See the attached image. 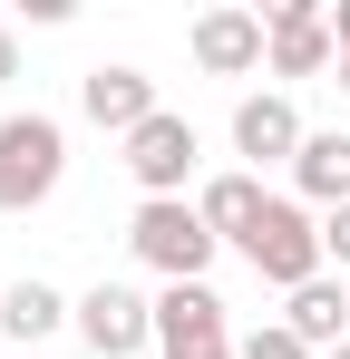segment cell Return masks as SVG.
<instances>
[{
	"instance_id": "obj_1",
	"label": "cell",
	"mask_w": 350,
	"mask_h": 359,
	"mask_svg": "<svg viewBox=\"0 0 350 359\" xmlns=\"http://www.w3.org/2000/svg\"><path fill=\"white\" fill-rule=\"evenodd\" d=\"M233 252H243V262H253L283 301L302 292V282H321V272H331V262H321V214H311V204H292V194H273V204H263V224L233 243Z\"/></svg>"
},
{
	"instance_id": "obj_2",
	"label": "cell",
	"mask_w": 350,
	"mask_h": 359,
	"mask_svg": "<svg viewBox=\"0 0 350 359\" xmlns=\"http://www.w3.org/2000/svg\"><path fill=\"white\" fill-rule=\"evenodd\" d=\"M68 175V126L58 117H0V214H39Z\"/></svg>"
},
{
	"instance_id": "obj_3",
	"label": "cell",
	"mask_w": 350,
	"mask_h": 359,
	"mask_svg": "<svg viewBox=\"0 0 350 359\" xmlns=\"http://www.w3.org/2000/svg\"><path fill=\"white\" fill-rule=\"evenodd\" d=\"M127 252H136L156 282H205L224 243H214V224H205V214H195V194H185V204H136V224H127Z\"/></svg>"
},
{
	"instance_id": "obj_4",
	"label": "cell",
	"mask_w": 350,
	"mask_h": 359,
	"mask_svg": "<svg viewBox=\"0 0 350 359\" xmlns=\"http://www.w3.org/2000/svg\"><path fill=\"white\" fill-rule=\"evenodd\" d=\"M195 165H205V136H195V117H175V107H156V117L127 136V175H136V204H185Z\"/></svg>"
},
{
	"instance_id": "obj_5",
	"label": "cell",
	"mask_w": 350,
	"mask_h": 359,
	"mask_svg": "<svg viewBox=\"0 0 350 359\" xmlns=\"http://www.w3.org/2000/svg\"><path fill=\"white\" fill-rule=\"evenodd\" d=\"M185 49L205 78H253V68H273V29H263V10H195V29H185Z\"/></svg>"
},
{
	"instance_id": "obj_6",
	"label": "cell",
	"mask_w": 350,
	"mask_h": 359,
	"mask_svg": "<svg viewBox=\"0 0 350 359\" xmlns=\"http://www.w3.org/2000/svg\"><path fill=\"white\" fill-rule=\"evenodd\" d=\"M68 330H78L98 359H136L156 340V301L136 292V282H98V292H78V320H68Z\"/></svg>"
},
{
	"instance_id": "obj_7",
	"label": "cell",
	"mask_w": 350,
	"mask_h": 359,
	"mask_svg": "<svg viewBox=\"0 0 350 359\" xmlns=\"http://www.w3.org/2000/svg\"><path fill=\"white\" fill-rule=\"evenodd\" d=\"M263 29H273V78H331L341 68V39H331L321 0H273Z\"/></svg>"
},
{
	"instance_id": "obj_8",
	"label": "cell",
	"mask_w": 350,
	"mask_h": 359,
	"mask_svg": "<svg viewBox=\"0 0 350 359\" xmlns=\"http://www.w3.org/2000/svg\"><path fill=\"white\" fill-rule=\"evenodd\" d=\"M302 107H292L283 88H253L243 107H233V156H243V175H263V165H292L302 156Z\"/></svg>"
},
{
	"instance_id": "obj_9",
	"label": "cell",
	"mask_w": 350,
	"mask_h": 359,
	"mask_svg": "<svg viewBox=\"0 0 350 359\" xmlns=\"http://www.w3.org/2000/svg\"><path fill=\"white\" fill-rule=\"evenodd\" d=\"M78 117H88V126H108L117 146H127L136 126L156 117V78H146V68H127V59H98L88 78H78Z\"/></svg>"
},
{
	"instance_id": "obj_10",
	"label": "cell",
	"mask_w": 350,
	"mask_h": 359,
	"mask_svg": "<svg viewBox=\"0 0 350 359\" xmlns=\"http://www.w3.org/2000/svg\"><path fill=\"white\" fill-rule=\"evenodd\" d=\"M224 301H214V282H166L156 292V350L166 359H195V350H224Z\"/></svg>"
},
{
	"instance_id": "obj_11",
	"label": "cell",
	"mask_w": 350,
	"mask_h": 359,
	"mask_svg": "<svg viewBox=\"0 0 350 359\" xmlns=\"http://www.w3.org/2000/svg\"><path fill=\"white\" fill-rule=\"evenodd\" d=\"M292 204H350V136L341 126H311L302 136V156H292Z\"/></svg>"
},
{
	"instance_id": "obj_12",
	"label": "cell",
	"mask_w": 350,
	"mask_h": 359,
	"mask_svg": "<svg viewBox=\"0 0 350 359\" xmlns=\"http://www.w3.org/2000/svg\"><path fill=\"white\" fill-rule=\"evenodd\" d=\"M283 330L302 340V350L331 359V350L350 340V282H331V272H321V282H302V292L283 301Z\"/></svg>"
},
{
	"instance_id": "obj_13",
	"label": "cell",
	"mask_w": 350,
	"mask_h": 359,
	"mask_svg": "<svg viewBox=\"0 0 350 359\" xmlns=\"http://www.w3.org/2000/svg\"><path fill=\"white\" fill-rule=\"evenodd\" d=\"M68 320H78V301L58 292V282H39V272H20V282L0 292V340H20V350L49 340V330H68Z\"/></svg>"
},
{
	"instance_id": "obj_14",
	"label": "cell",
	"mask_w": 350,
	"mask_h": 359,
	"mask_svg": "<svg viewBox=\"0 0 350 359\" xmlns=\"http://www.w3.org/2000/svg\"><path fill=\"white\" fill-rule=\"evenodd\" d=\"M263 204H273V194H263V175H243V165H233V175H205V184H195V214L214 224V243H243L253 224H263Z\"/></svg>"
},
{
	"instance_id": "obj_15",
	"label": "cell",
	"mask_w": 350,
	"mask_h": 359,
	"mask_svg": "<svg viewBox=\"0 0 350 359\" xmlns=\"http://www.w3.org/2000/svg\"><path fill=\"white\" fill-rule=\"evenodd\" d=\"M233 359H321V350H302L283 320H263V330H243V340H233Z\"/></svg>"
},
{
	"instance_id": "obj_16",
	"label": "cell",
	"mask_w": 350,
	"mask_h": 359,
	"mask_svg": "<svg viewBox=\"0 0 350 359\" xmlns=\"http://www.w3.org/2000/svg\"><path fill=\"white\" fill-rule=\"evenodd\" d=\"M321 262H341V282H350V204L321 214Z\"/></svg>"
},
{
	"instance_id": "obj_17",
	"label": "cell",
	"mask_w": 350,
	"mask_h": 359,
	"mask_svg": "<svg viewBox=\"0 0 350 359\" xmlns=\"http://www.w3.org/2000/svg\"><path fill=\"white\" fill-rule=\"evenodd\" d=\"M10 78H20V39L0 29V88H10Z\"/></svg>"
},
{
	"instance_id": "obj_18",
	"label": "cell",
	"mask_w": 350,
	"mask_h": 359,
	"mask_svg": "<svg viewBox=\"0 0 350 359\" xmlns=\"http://www.w3.org/2000/svg\"><path fill=\"white\" fill-rule=\"evenodd\" d=\"M195 359H233V340H224V350H195Z\"/></svg>"
},
{
	"instance_id": "obj_19",
	"label": "cell",
	"mask_w": 350,
	"mask_h": 359,
	"mask_svg": "<svg viewBox=\"0 0 350 359\" xmlns=\"http://www.w3.org/2000/svg\"><path fill=\"white\" fill-rule=\"evenodd\" d=\"M341 97H350V59H341Z\"/></svg>"
},
{
	"instance_id": "obj_20",
	"label": "cell",
	"mask_w": 350,
	"mask_h": 359,
	"mask_svg": "<svg viewBox=\"0 0 350 359\" xmlns=\"http://www.w3.org/2000/svg\"><path fill=\"white\" fill-rule=\"evenodd\" d=\"M331 359H350V340H341V350H331Z\"/></svg>"
}]
</instances>
